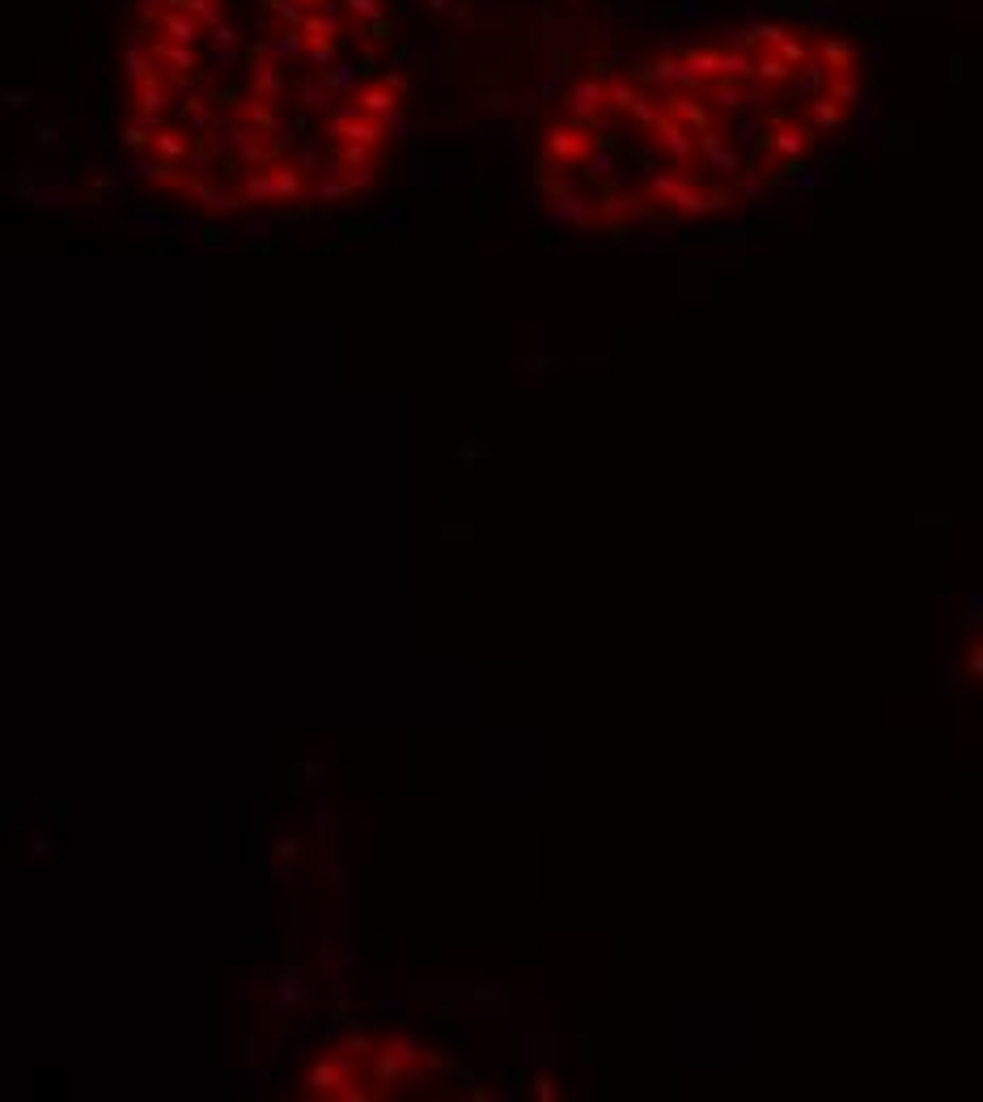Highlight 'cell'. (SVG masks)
Returning <instances> with one entry per match:
<instances>
[{"instance_id": "7402d4cb", "label": "cell", "mask_w": 983, "mask_h": 1102, "mask_svg": "<svg viewBox=\"0 0 983 1102\" xmlns=\"http://www.w3.org/2000/svg\"><path fill=\"white\" fill-rule=\"evenodd\" d=\"M335 39H306V51H301V64L314 68V73H327L335 68Z\"/></svg>"}, {"instance_id": "4fadbf2b", "label": "cell", "mask_w": 983, "mask_h": 1102, "mask_svg": "<svg viewBox=\"0 0 983 1102\" xmlns=\"http://www.w3.org/2000/svg\"><path fill=\"white\" fill-rule=\"evenodd\" d=\"M700 166L712 170L717 179H738L742 174V162H738V149L729 145V136L721 128H712L700 136Z\"/></svg>"}, {"instance_id": "2e32d148", "label": "cell", "mask_w": 983, "mask_h": 1102, "mask_svg": "<svg viewBox=\"0 0 983 1102\" xmlns=\"http://www.w3.org/2000/svg\"><path fill=\"white\" fill-rule=\"evenodd\" d=\"M666 115H670L674 123H683L691 136H704V132L717 128L712 111H708V106L695 98V94H670V98H666Z\"/></svg>"}, {"instance_id": "7c38bea8", "label": "cell", "mask_w": 983, "mask_h": 1102, "mask_svg": "<svg viewBox=\"0 0 983 1102\" xmlns=\"http://www.w3.org/2000/svg\"><path fill=\"white\" fill-rule=\"evenodd\" d=\"M348 102H352L361 115L378 119V123H390V119H395V111H399L403 94H399L390 81H369V85H356V94H352Z\"/></svg>"}, {"instance_id": "d6986e66", "label": "cell", "mask_w": 983, "mask_h": 1102, "mask_svg": "<svg viewBox=\"0 0 983 1102\" xmlns=\"http://www.w3.org/2000/svg\"><path fill=\"white\" fill-rule=\"evenodd\" d=\"M801 119H806L814 132H835V128H844V119H848V106L822 94V98H814V102L806 106V115H801Z\"/></svg>"}, {"instance_id": "9c48e42d", "label": "cell", "mask_w": 983, "mask_h": 1102, "mask_svg": "<svg viewBox=\"0 0 983 1102\" xmlns=\"http://www.w3.org/2000/svg\"><path fill=\"white\" fill-rule=\"evenodd\" d=\"M149 56H153V64H157V73L170 77L174 85L191 81L195 68H200V56H195V47L170 43V39H149Z\"/></svg>"}, {"instance_id": "52a82bcc", "label": "cell", "mask_w": 983, "mask_h": 1102, "mask_svg": "<svg viewBox=\"0 0 983 1102\" xmlns=\"http://www.w3.org/2000/svg\"><path fill=\"white\" fill-rule=\"evenodd\" d=\"M267 179H272V195H276V204H306L314 200V179L306 170H301L293 157L289 162H267Z\"/></svg>"}, {"instance_id": "484cf974", "label": "cell", "mask_w": 983, "mask_h": 1102, "mask_svg": "<svg viewBox=\"0 0 983 1102\" xmlns=\"http://www.w3.org/2000/svg\"><path fill=\"white\" fill-rule=\"evenodd\" d=\"M318 5H327V0H318Z\"/></svg>"}, {"instance_id": "5bb4252c", "label": "cell", "mask_w": 983, "mask_h": 1102, "mask_svg": "<svg viewBox=\"0 0 983 1102\" xmlns=\"http://www.w3.org/2000/svg\"><path fill=\"white\" fill-rule=\"evenodd\" d=\"M128 106H136V111H149V115H157L162 119L170 106L178 102V85L170 81V77H162V73H153V77H145L136 85V90H128Z\"/></svg>"}, {"instance_id": "cb8c5ba5", "label": "cell", "mask_w": 983, "mask_h": 1102, "mask_svg": "<svg viewBox=\"0 0 983 1102\" xmlns=\"http://www.w3.org/2000/svg\"><path fill=\"white\" fill-rule=\"evenodd\" d=\"M344 9L356 26H373V22H382L386 17V5L382 0H344Z\"/></svg>"}, {"instance_id": "44dd1931", "label": "cell", "mask_w": 983, "mask_h": 1102, "mask_svg": "<svg viewBox=\"0 0 983 1102\" xmlns=\"http://www.w3.org/2000/svg\"><path fill=\"white\" fill-rule=\"evenodd\" d=\"M293 94H297V102L306 106V111H331V102H335V90H331V81L323 73L301 77Z\"/></svg>"}, {"instance_id": "ffe728a7", "label": "cell", "mask_w": 983, "mask_h": 1102, "mask_svg": "<svg viewBox=\"0 0 983 1102\" xmlns=\"http://www.w3.org/2000/svg\"><path fill=\"white\" fill-rule=\"evenodd\" d=\"M818 60L827 64V73L831 77H848L856 73V47L844 43V39H822L818 43Z\"/></svg>"}, {"instance_id": "277c9868", "label": "cell", "mask_w": 983, "mask_h": 1102, "mask_svg": "<svg viewBox=\"0 0 983 1102\" xmlns=\"http://www.w3.org/2000/svg\"><path fill=\"white\" fill-rule=\"evenodd\" d=\"M327 136L335 145H365V149H382L386 145V123L361 115L356 106H335L327 115Z\"/></svg>"}, {"instance_id": "603a6c76", "label": "cell", "mask_w": 983, "mask_h": 1102, "mask_svg": "<svg viewBox=\"0 0 983 1102\" xmlns=\"http://www.w3.org/2000/svg\"><path fill=\"white\" fill-rule=\"evenodd\" d=\"M314 9H323V5H318V0H272V13L280 17L284 26H297V30L306 26V17Z\"/></svg>"}, {"instance_id": "30bf717a", "label": "cell", "mask_w": 983, "mask_h": 1102, "mask_svg": "<svg viewBox=\"0 0 983 1102\" xmlns=\"http://www.w3.org/2000/svg\"><path fill=\"white\" fill-rule=\"evenodd\" d=\"M568 115H573L581 128H594V123H602V115H611L606 111V81L581 77L573 90H568Z\"/></svg>"}, {"instance_id": "6da1fadb", "label": "cell", "mask_w": 983, "mask_h": 1102, "mask_svg": "<svg viewBox=\"0 0 983 1102\" xmlns=\"http://www.w3.org/2000/svg\"><path fill=\"white\" fill-rule=\"evenodd\" d=\"M433 1069H437V1052H428L424 1043L407 1039V1035L382 1039L378 1052H373V1081H382V1086H399V1081H424Z\"/></svg>"}, {"instance_id": "d4e9b609", "label": "cell", "mask_w": 983, "mask_h": 1102, "mask_svg": "<svg viewBox=\"0 0 983 1102\" xmlns=\"http://www.w3.org/2000/svg\"><path fill=\"white\" fill-rule=\"evenodd\" d=\"M208 34H212V43H217V47H221V43H225V47H234V43H238V30H234V26H229V22H221V26H212Z\"/></svg>"}, {"instance_id": "3957f363", "label": "cell", "mask_w": 983, "mask_h": 1102, "mask_svg": "<svg viewBox=\"0 0 983 1102\" xmlns=\"http://www.w3.org/2000/svg\"><path fill=\"white\" fill-rule=\"evenodd\" d=\"M594 149H598L594 136H589V128H581V123H551V128L543 132V153H547V162L560 166V170L585 166Z\"/></svg>"}, {"instance_id": "8992f818", "label": "cell", "mask_w": 983, "mask_h": 1102, "mask_svg": "<svg viewBox=\"0 0 983 1102\" xmlns=\"http://www.w3.org/2000/svg\"><path fill=\"white\" fill-rule=\"evenodd\" d=\"M225 149L234 153L246 170H250V166H267V162H276V145H272V140H267L263 132L246 128L242 119H229V128H225Z\"/></svg>"}, {"instance_id": "8fae6325", "label": "cell", "mask_w": 983, "mask_h": 1102, "mask_svg": "<svg viewBox=\"0 0 983 1102\" xmlns=\"http://www.w3.org/2000/svg\"><path fill=\"white\" fill-rule=\"evenodd\" d=\"M246 90L250 98H263V102H284V64L272 60V56H250V68H246Z\"/></svg>"}, {"instance_id": "5b68a950", "label": "cell", "mask_w": 983, "mask_h": 1102, "mask_svg": "<svg viewBox=\"0 0 983 1102\" xmlns=\"http://www.w3.org/2000/svg\"><path fill=\"white\" fill-rule=\"evenodd\" d=\"M645 136H649L653 153H661V157H666V162H674V166H691L695 157H700V136H691L683 123H674L670 115L661 119L653 132H645Z\"/></svg>"}, {"instance_id": "ba28073f", "label": "cell", "mask_w": 983, "mask_h": 1102, "mask_svg": "<svg viewBox=\"0 0 983 1102\" xmlns=\"http://www.w3.org/2000/svg\"><path fill=\"white\" fill-rule=\"evenodd\" d=\"M149 157L157 166H166V170H178V166H187L191 162V153H195V136L187 128H170V123H162L153 136H149Z\"/></svg>"}, {"instance_id": "e0dca14e", "label": "cell", "mask_w": 983, "mask_h": 1102, "mask_svg": "<svg viewBox=\"0 0 983 1102\" xmlns=\"http://www.w3.org/2000/svg\"><path fill=\"white\" fill-rule=\"evenodd\" d=\"M645 217H653V200H649V195H640V191L611 195V200H602V208H598V221H602V225L645 221Z\"/></svg>"}, {"instance_id": "ac0fdd59", "label": "cell", "mask_w": 983, "mask_h": 1102, "mask_svg": "<svg viewBox=\"0 0 983 1102\" xmlns=\"http://www.w3.org/2000/svg\"><path fill=\"white\" fill-rule=\"evenodd\" d=\"M153 30H157V39H170V43H183V47H195L200 43V34H204L200 17L187 13V9H166L162 17H157Z\"/></svg>"}, {"instance_id": "7a4b0ae2", "label": "cell", "mask_w": 983, "mask_h": 1102, "mask_svg": "<svg viewBox=\"0 0 983 1102\" xmlns=\"http://www.w3.org/2000/svg\"><path fill=\"white\" fill-rule=\"evenodd\" d=\"M356 1060H361V1056L348 1052V1047H335V1052H327L310 1069V1077H306L310 1094H323V1098H356V1094H365L361 1090V1064H356Z\"/></svg>"}, {"instance_id": "9a60e30c", "label": "cell", "mask_w": 983, "mask_h": 1102, "mask_svg": "<svg viewBox=\"0 0 983 1102\" xmlns=\"http://www.w3.org/2000/svg\"><path fill=\"white\" fill-rule=\"evenodd\" d=\"M551 217H556L564 229H585V225H594L598 221V208L585 200V195L577 191H568V183L556 187V195H551Z\"/></svg>"}]
</instances>
